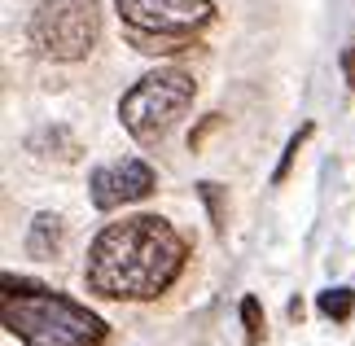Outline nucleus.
<instances>
[{
	"label": "nucleus",
	"mask_w": 355,
	"mask_h": 346,
	"mask_svg": "<svg viewBox=\"0 0 355 346\" xmlns=\"http://www.w3.org/2000/svg\"><path fill=\"white\" fill-rule=\"evenodd\" d=\"M303 311H307L303 298H290V320H303Z\"/></svg>",
	"instance_id": "4468645a"
},
{
	"label": "nucleus",
	"mask_w": 355,
	"mask_h": 346,
	"mask_svg": "<svg viewBox=\"0 0 355 346\" xmlns=\"http://www.w3.org/2000/svg\"><path fill=\"white\" fill-rule=\"evenodd\" d=\"M311 132H316V123H303L290 141H285V149H281V162H277V171H272V184H285V175L294 171V162H298V154H303V145L311 141Z\"/></svg>",
	"instance_id": "9d476101"
},
{
	"label": "nucleus",
	"mask_w": 355,
	"mask_h": 346,
	"mask_svg": "<svg viewBox=\"0 0 355 346\" xmlns=\"http://www.w3.org/2000/svg\"><path fill=\"white\" fill-rule=\"evenodd\" d=\"M343 79H347V88L355 92V49H343Z\"/></svg>",
	"instance_id": "ddd939ff"
},
{
	"label": "nucleus",
	"mask_w": 355,
	"mask_h": 346,
	"mask_svg": "<svg viewBox=\"0 0 355 346\" xmlns=\"http://www.w3.org/2000/svg\"><path fill=\"white\" fill-rule=\"evenodd\" d=\"M26 31L44 58L84 62L101 40V5L97 0H40Z\"/></svg>",
	"instance_id": "20e7f679"
},
{
	"label": "nucleus",
	"mask_w": 355,
	"mask_h": 346,
	"mask_svg": "<svg viewBox=\"0 0 355 346\" xmlns=\"http://www.w3.org/2000/svg\"><path fill=\"white\" fill-rule=\"evenodd\" d=\"M0 320L22 346H101L110 338L105 320L84 302L13 272L0 276Z\"/></svg>",
	"instance_id": "f03ea898"
},
{
	"label": "nucleus",
	"mask_w": 355,
	"mask_h": 346,
	"mask_svg": "<svg viewBox=\"0 0 355 346\" xmlns=\"http://www.w3.org/2000/svg\"><path fill=\"white\" fill-rule=\"evenodd\" d=\"M241 325H245V346H263L268 338V315H263V302L254 294L241 298Z\"/></svg>",
	"instance_id": "9b49d317"
},
{
	"label": "nucleus",
	"mask_w": 355,
	"mask_h": 346,
	"mask_svg": "<svg viewBox=\"0 0 355 346\" xmlns=\"http://www.w3.org/2000/svg\"><path fill=\"white\" fill-rule=\"evenodd\" d=\"M220 123H224V114H207V119H202L198 128H193V136H189V149H193V154H198V149L207 145V136H211L215 128H220Z\"/></svg>",
	"instance_id": "f8f14e48"
},
{
	"label": "nucleus",
	"mask_w": 355,
	"mask_h": 346,
	"mask_svg": "<svg viewBox=\"0 0 355 346\" xmlns=\"http://www.w3.org/2000/svg\"><path fill=\"white\" fill-rule=\"evenodd\" d=\"M198 198H202V206H207V215H211L215 237H224V228H228V189L220 184V180H202Z\"/></svg>",
	"instance_id": "1a4fd4ad"
},
{
	"label": "nucleus",
	"mask_w": 355,
	"mask_h": 346,
	"mask_svg": "<svg viewBox=\"0 0 355 346\" xmlns=\"http://www.w3.org/2000/svg\"><path fill=\"white\" fill-rule=\"evenodd\" d=\"M158 189V175L145 158H119V162H105L88 175V198L97 211H123L132 202H145L149 193Z\"/></svg>",
	"instance_id": "423d86ee"
},
{
	"label": "nucleus",
	"mask_w": 355,
	"mask_h": 346,
	"mask_svg": "<svg viewBox=\"0 0 355 346\" xmlns=\"http://www.w3.org/2000/svg\"><path fill=\"white\" fill-rule=\"evenodd\" d=\"M123 31L136 35H184L198 40L215 22L211 0H114Z\"/></svg>",
	"instance_id": "39448f33"
},
{
	"label": "nucleus",
	"mask_w": 355,
	"mask_h": 346,
	"mask_svg": "<svg viewBox=\"0 0 355 346\" xmlns=\"http://www.w3.org/2000/svg\"><path fill=\"white\" fill-rule=\"evenodd\" d=\"M66 245V219L53 211H40L31 219V232H26V254L35 259H58Z\"/></svg>",
	"instance_id": "0eeeda50"
},
{
	"label": "nucleus",
	"mask_w": 355,
	"mask_h": 346,
	"mask_svg": "<svg viewBox=\"0 0 355 346\" xmlns=\"http://www.w3.org/2000/svg\"><path fill=\"white\" fill-rule=\"evenodd\" d=\"M193 96H198L193 75L180 71V66H158V71L141 75L128 92H123L119 123H123V132H128L136 145L154 149V145L167 141L171 128L189 114Z\"/></svg>",
	"instance_id": "7ed1b4c3"
},
{
	"label": "nucleus",
	"mask_w": 355,
	"mask_h": 346,
	"mask_svg": "<svg viewBox=\"0 0 355 346\" xmlns=\"http://www.w3.org/2000/svg\"><path fill=\"white\" fill-rule=\"evenodd\" d=\"M316 311L324 315V320H334V325H347L351 315H355V289H351V285L320 289V298H316Z\"/></svg>",
	"instance_id": "6e6552de"
},
{
	"label": "nucleus",
	"mask_w": 355,
	"mask_h": 346,
	"mask_svg": "<svg viewBox=\"0 0 355 346\" xmlns=\"http://www.w3.org/2000/svg\"><path fill=\"white\" fill-rule=\"evenodd\" d=\"M189 263L184 232L162 215H132L105 224L88 245L84 285L105 302H154L180 281Z\"/></svg>",
	"instance_id": "f257e3e1"
}]
</instances>
